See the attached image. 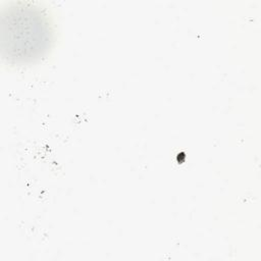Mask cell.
<instances>
[{
  "label": "cell",
  "instance_id": "obj_1",
  "mask_svg": "<svg viewBox=\"0 0 261 261\" xmlns=\"http://www.w3.org/2000/svg\"><path fill=\"white\" fill-rule=\"evenodd\" d=\"M53 42V23L43 8L17 3L3 11L2 57L9 64H27L41 59Z\"/></svg>",
  "mask_w": 261,
  "mask_h": 261
}]
</instances>
